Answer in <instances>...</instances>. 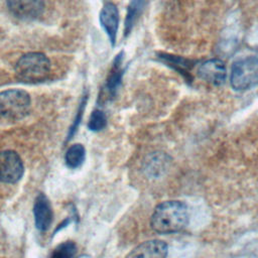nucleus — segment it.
<instances>
[{
    "label": "nucleus",
    "mask_w": 258,
    "mask_h": 258,
    "mask_svg": "<svg viewBox=\"0 0 258 258\" xmlns=\"http://www.w3.org/2000/svg\"><path fill=\"white\" fill-rule=\"evenodd\" d=\"M146 3L147 0H131L127 8V14L124 24V35L127 36L131 32L135 23L138 21L140 15L142 14Z\"/></svg>",
    "instance_id": "13"
},
{
    "label": "nucleus",
    "mask_w": 258,
    "mask_h": 258,
    "mask_svg": "<svg viewBox=\"0 0 258 258\" xmlns=\"http://www.w3.org/2000/svg\"><path fill=\"white\" fill-rule=\"evenodd\" d=\"M85 157H86L85 147L82 144L78 143L68 148L64 154V161L68 167L74 169V168L80 167L84 163Z\"/></svg>",
    "instance_id": "14"
},
{
    "label": "nucleus",
    "mask_w": 258,
    "mask_h": 258,
    "mask_svg": "<svg viewBox=\"0 0 258 258\" xmlns=\"http://www.w3.org/2000/svg\"><path fill=\"white\" fill-rule=\"evenodd\" d=\"M77 253V245L73 241L58 244L51 252L50 258H73Z\"/></svg>",
    "instance_id": "15"
},
{
    "label": "nucleus",
    "mask_w": 258,
    "mask_h": 258,
    "mask_svg": "<svg viewBox=\"0 0 258 258\" xmlns=\"http://www.w3.org/2000/svg\"><path fill=\"white\" fill-rule=\"evenodd\" d=\"M11 14L23 20H31L40 16L44 10V0H7Z\"/></svg>",
    "instance_id": "6"
},
{
    "label": "nucleus",
    "mask_w": 258,
    "mask_h": 258,
    "mask_svg": "<svg viewBox=\"0 0 258 258\" xmlns=\"http://www.w3.org/2000/svg\"><path fill=\"white\" fill-rule=\"evenodd\" d=\"M168 246L161 240H149L136 246L126 258H166Z\"/></svg>",
    "instance_id": "8"
},
{
    "label": "nucleus",
    "mask_w": 258,
    "mask_h": 258,
    "mask_svg": "<svg viewBox=\"0 0 258 258\" xmlns=\"http://www.w3.org/2000/svg\"><path fill=\"white\" fill-rule=\"evenodd\" d=\"M24 166L19 154L13 150L0 152V181L15 183L23 175Z\"/></svg>",
    "instance_id": "5"
},
{
    "label": "nucleus",
    "mask_w": 258,
    "mask_h": 258,
    "mask_svg": "<svg viewBox=\"0 0 258 258\" xmlns=\"http://www.w3.org/2000/svg\"><path fill=\"white\" fill-rule=\"evenodd\" d=\"M50 72V61L41 52L23 54L15 64V75L23 83L35 84L47 79Z\"/></svg>",
    "instance_id": "2"
},
{
    "label": "nucleus",
    "mask_w": 258,
    "mask_h": 258,
    "mask_svg": "<svg viewBox=\"0 0 258 258\" xmlns=\"http://www.w3.org/2000/svg\"><path fill=\"white\" fill-rule=\"evenodd\" d=\"M188 210L180 201H166L154 209L150 225L159 234H173L183 230L188 223Z\"/></svg>",
    "instance_id": "1"
},
{
    "label": "nucleus",
    "mask_w": 258,
    "mask_h": 258,
    "mask_svg": "<svg viewBox=\"0 0 258 258\" xmlns=\"http://www.w3.org/2000/svg\"><path fill=\"white\" fill-rule=\"evenodd\" d=\"M33 215H34V223L35 227L41 231H47L52 223L53 213L51 205L43 194H38L35 198L34 206H33Z\"/></svg>",
    "instance_id": "9"
},
{
    "label": "nucleus",
    "mask_w": 258,
    "mask_h": 258,
    "mask_svg": "<svg viewBox=\"0 0 258 258\" xmlns=\"http://www.w3.org/2000/svg\"><path fill=\"white\" fill-rule=\"evenodd\" d=\"M107 125L106 114L101 110H95L90 116L88 127L92 131H100L104 129Z\"/></svg>",
    "instance_id": "16"
},
{
    "label": "nucleus",
    "mask_w": 258,
    "mask_h": 258,
    "mask_svg": "<svg viewBox=\"0 0 258 258\" xmlns=\"http://www.w3.org/2000/svg\"><path fill=\"white\" fill-rule=\"evenodd\" d=\"M30 96L19 89H10L0 93V117L6 120H20L30 109Z\"/></svg>",
    "instance_id": "3"
},
{
    "label": "nucleus",
    "mask_w": 258,
    "mask_h": 258,
    "mask_svg": "<svg viewBox=\"0 0 258 258\" xmlns=\"http://www.w3.org/2000/svg\"><path fill=\"white\" fill-rule=\"evenodd\" d=\"M199 77L213 86H222L227 77L226 67L223 60L213 58L204 61L198 68Z\"/></svg>",
    "instance_id": "7"
},
{
    "label": "nucleus",
    "mask_w": 258,
    "mask_h": 258,
    "mask_svg": "<svg viewBox=\"0 0 258 258\" xmlns=\"http://www.w3.org/2000/svg\"><path fill=\"white\" fill-rule=\"evenodd\" d=\"M230 83L234 90L245 91L258 86V55L236 60L231 70Z\"/></svg>",
    "instance_id": "4"
},
{
    "label": "nucleus",
    "mask_w": 258,
    "mask_h": 258,
    "mask_svg": "<svg viewBox=\"0 0 258 258\" xmlns=\"http://www.w3.org/2000/svg\"><path fill=\"white\" fill-rule=\"evenodd\" d=\"M86 102H87V96L86 98H83V100L81 101L80 103V106H79V109H78V112H77V115H76V118L73 122V125L71 126L70 128V131H69V134H68V137H67V140H70L74 134L76 133V131L78 130V127L81 123V120H82V117H83V112L85 110V107H86Z\"/></svg>",
    "instance_id": "17"
},
{
    "label": "nucleus",
    "mask_w": 258,
    "mask_h": 258,
    "mask_svg": "<svg viewBox=\"0 0 258 258\" xmlns=\"http://www.w3.org/2000/svg\"><path fill=\"white\" fill-rule=\"evenodd\" d=\"M100 22L109 36L111 43L114 45L119 23V12L114 3L107 2L104 4L100 12Z\"/></svg>",
    "instance_id": "11"
},
{
    "label": "nucleus",
    "mask_w": 258,
    "mask_h": 258,
    "mask_svg": "<svg viewBox=\"0 0 258 258\" xmlns=\"http://www.w3.org/2000/svg\"><path fill=\"white\" fill-rule=\"evenodd\" d=\"M122 64H123V52L121 51L114 58L112 62V67L110 69V72L106 80L105 90H106L107 100H111L115 98L116 93L121 85L122 77L124 74V69Z\"/></svg>",
    "instance_id": "12"
},
{
    "label": "nucleus",
    "mask_w": 258,
    "mask_h": 258,
    "mask_svg": "<svg viewBox=\"0 0 258 258\" xmlns=\"http://www.w3.org/2000/svg\"><path fill=\"white\" fill-rule=\"evenodd\" d=\"M157 58L165 63L167 67L173 69L175 72H177L184 80L186 83H191L192 81V76H191V69L195 67L196 60L185 58L179 55H174L170 53H165V52H158L157 53Z\"/></svg>",
    "instance_id": "10"
}]
</instances>
